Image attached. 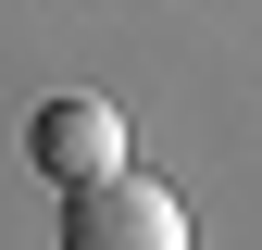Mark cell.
I'll return each instance as SVG.
<instances>
[{
    "label": "cell",
    "mask_w": 262,
    "mask_h": 250,
    "mask_svg": "<svg viewBox=\"0 0 262 250\" xmlns=\"http://www.w3.org/2000/svg\"><path fill=\"white\" fill-rule=\"evenodd\" d=\"M62 238H75V250H187V200H175L162 175L100 163V175L62 187Z\"/></svg>",
    "instance_id": "1"
},
{
    "label": "cell",
    "mask_w": 262,
    "mask_h": 250,
    "mask_svg": "<svg viewBox=\"0 0 262 250\" xmlns=\"http://www.w3.org/2000/svg\"><path fill=\"white\" fill-rule=\"evenodd\" d=\"M25 150H38V175H50V187H75V175L125 163V113L75 88V100H50V113H38V138H25Z\"/></svg>",
    "instance_id": "2"
}]
</instances>
